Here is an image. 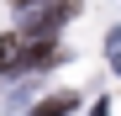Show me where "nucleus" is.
Listing matches in <instances>:
<instances>
[{
	"instance_id": "f257e3e1",
	"label": "nucleus",
	"mask_w": 121,
	"mask_h": 116,
	"mask_svg": "<svg viewBox=\"0 0 121 116\" xmlns=\"http://www.w3.org/2000/svg\"><path fill=\"white\" fill-rule=\"evenodd\" d=\"M74 11H79L74 0H53V5H37V11H26V21H21V37H53V32L63 27Z\"/></svg>"
},
{
	"instance_id": "f03ea898",
	"label": "nucleus",
	"mask_w": 121,
	"mask_h": 116,
	"mask_svg": "<svg viewBox=\"0 0 121 116\" xmlns=\"http://www.w3.org/2000/svg\"><path fill=\"white\" fill-rule=\"evenodd\" d=\"M58 63V48H53V37H32V48L16 58V74H37V69H48Z\"/></svg>"
},
{
	"instance_id": "7ed1b4c3",
	"label": "nucleus",
	"mask_w": 121,
	"mask_h": 116,
	"mask_svg": "<svg viewBox=\"0 0 121 116\" xmlns=\"http://www.w3.org/2000/svg\"><path fill=\"white\" fill-rule=\"evenodd\" d=\"M74 106H79V95H69V90H63V95H53V100H42V106H32L26 116H69Z\"/></svg>"
},
{
	"instance_id": "20e7f679",
	"label": "nucleus",
	"mask_w": 121,
	"mask_h": 116,
	"mask_svg": "<svg viewBox=\"0 0 121 116\" xmlns=\"http://www.w3.org/2000/svg\"><path fill=\"white\" fill-rule=\"evenodd\" d=\"M16 58H21V37H0V74H5V69H16Z\"/></svg>"
},
{
	"instance_id": "39448f33",
	"label": "nucleus",
	"mask_w": 121,
	"mask_h": 116,
	"mask_svg": "<svg viewBox=\"0 0 121 116\" xmlns=\"http://www.w3.org/2000/svg\"><path fill=\"white\" fill-rule=\"evenodd\" d=\"M90 116H111V106H105V100H95V111H90Z\"/></svg>"
},
{
	"instance_id": "423d86ee",
	"label": "nucleus",
	"mask_w": 121,
	"mask_h": 116,
	"mask_svg": "<svg viewBox=\"0 0 121 116\" xmlns=\"http://www.w3.org/2000/svg\"><path fill=\"white\" fill-rule=\"evenodd\" d=\"M111 69H116V74H121V48H116V53H111Z\"/></svg>"
}]
</instances>
